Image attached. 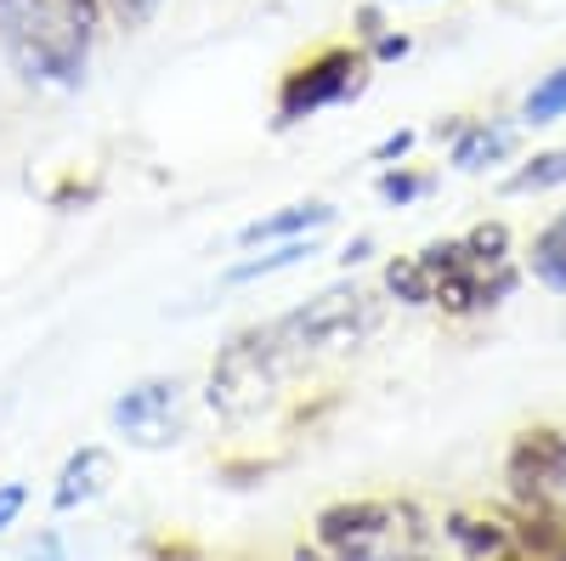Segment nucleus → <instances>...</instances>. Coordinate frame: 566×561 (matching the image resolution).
Instances as JSON below:
<instances>
[{
	"label": "nucleus",
	"mask_w": 566,
	"mask_h": 561,
	"mask_svg": "<svg viewBox=\"0 0 566 561\" xmlns=\"http://www.w3.org/2000/svg\"><path fill=\"white\" fill-rule=\"evenodd\" d=\"M312 250H317L312 239H283V245H272L266 256H250V261H239V267H227V284H255V278H266V272L301 267Z\"/></svg>",
	"instance_id": "nucleus-13"
},
{
	"label": "nucleus",
	"mask_w": 566,
	"mask_h": 561,
	"mask_svg": "<svg viewBox=\"0 0 566 561\" xmlns=\"http://www.w3.org/2000/svg\"><path fill=\"white\" fill-rule=\"evenodd\" d=\"M527 267H533V278H538L544 290L566 295V216H555V221L538 232V239H533Z\"/></svg>",
	"instance_id": "nucleus-11"
},
{
	"label": "nucleus",
	"mask_w": 566,
	"mask_h": 561,
	"mask_svg": "<svg viewBox=\"0 0 566 561\" xmlns=\"http://www.w3.org/2000/svg\"><path fill=\"white\" fill-rule=\"evenodd\" d=\"M560 114H566V69L544 74V80L527 91V103H522V120H527V125H549V120H560Z\"/></svg>",
	"instance_id": "nucleus-16"
},
{
	"label": "nucleus",
	"mask_w": 566,
	"mask_h": 561,
	"mask_svg": "<svg viewBox=\"0 0 566 561\" xmlns=\"http://www.w3.org/2000/svg\"><path fill=\"white\" fill-rule=\"evenodd\" d=\"M317 544L335 561H402L413 550H431V533L402 499H346L317 517Z\"/></svg>",
	"instance_id": "nucleus-3"
},
{
	"label": "nucleus",
	"mask_w": 566,
	"mask_h": 561,
	"mask_svg": "<svg viewBox=\"0 0 566 561\" xmlns=\"http://www.w3.org/2000/svg\"><path fill=\"white\" fill-rule=\"evenodd\" d=\"M504 477L522 510H544V517L566 522V432H527L510 448Z\"/></svg>",
	"instance_id": "nucleus-6"
},
{
	"label": "nucleus",
	"mask_w": 566,
	"mask_h": 561,
	"mask_svg": "<svg viewBox=\"0 0 566 561\" xmlns=\"http://www.w3.org/2000/svg\"><path fill=\"white\" fill-rule=\"evenodd\" d=\"M103 7H108V18H114L119 29H148V23L159 18L165 0H103Z\"/></svg>",
	"instance_id": "nucleus-18"
},
{
	"label": "nucleus",
	"mask_w": 566,
	"mask_h": 561,
	"mask_svg": "<svg viewBox=\"0 0 566 561\" xmlns=\"http://www.w3.org/2000/svg\"><path fill=\"white\" fill-rule=\"evenodd\" d=\"M510 148H515V136H510L504 125H464V131H459V143H453V170L499 165Z\"/></svg>",
	"instance_id": "nucleus-10"
},
{
	"label": "nucleus",
	"mask_w": 566,
	"mask_h": 561,
	"mask_svg": "<svg viewBox=\"0 0 566 561\" xmlns=\"http://www.w3.org/2000/svg\"><path fill=\"white\" fill-rule=\"evenodd\" d=\"M108 482H114V459H108V448L85 443L80 454H69V459H63L57 488H52V510H57V517H69V510H80V505L97 499Z\"/></svg>",
	"instance_id": "nucleus-8"
},
{
	"label": "nucleus",
	"mask_w": 566,
	"mask_h": 561,
	"mask_svg": "<svg viewBox=\"0 0 566 561\" xmlns=\"http://www.w3.org/2000/svg\"><path fill=\"white\" fill-rule=\"evenodd\" d=\"M23 505H29V488L23 482H0V533L23 517Z\"/></svg>",
	"instance_id": "nucleus-19"
},
{
	"label": "nucleus",
	"mask_w": 566,
	"mask_h": 561,
	"mask_svg": "<svg viewBox=\"0 0 566 561\" xmlns=\"http://www.w3.org/2000/svg\"><path fill=\"white\" fill-rule=\"evenodd\" d=\"M402 561H437L431 550H413V555H402Z\"/></svg>",
	"instance_id": "nucleus-23"
},
{
	"label": "nucleus",
	"mask_w": 566,
	"mask_h": 561,
	"mask_svg": "<svg viewBox=\"0 0 566 561\" xmlns=\"http://www.w3.org/2000/svg\"><path fill=\"white\" fill-rule=\"evenodd\" d=\"M29 561H69V550H63V539L45 528L40 539H34V550H29Z\"/></svg>",
	"instance_id": "nucleus-20"
},
{
	"label": "nucleus",
	"mask_w": 566,
	"mask_h": 561,
	"mask_svg": "<svg viewBox=\"0 0 566 561\" xmlns=\"http://www.w3.org/2000/svg\"><path fill=\"white\" fill-rule=\"evenodd\" d=\"M380 318H386V307L357 284L323 290V295L301 301L295 312L266 318V323H255V330L232 335L221 346L216 368H210L205 397L227 419H250L261 403H272V392L290 381V374H301L323 357L357 352L374 330H380Z\"/></svg>",
	"instance_id": "nucleus-1"
},
{
	"label": "nucleus",
	"mask_w": 566,
	"mask_h": 561,
	"mask_svg": "<svg viewBox=\"0 0 566 561\" xmlns=\"http://www.w3.org/2000/svg\"><path fill=\"white\" fill-rule=\"evenodd\" d=\"M0 52L12 58V69L23 80L63 85V91H74L91 69V52L74 45L34 0H0Z\"/></svg>",
	"instance_id": "nucleus-4"
},
{
	"label": "nucleus",
	"mask_w": 566,
	"mask_h": 561,
	"mask_svg": "<svg viewBox=\"0 0 566 561\" xmlns=\"http://www.w3.org/2000/svg\"><path fill=\"white\" fill-rule=\"evenodd\" d=\"M522 544L533 561H566V522L560 517H544V510H522Z\"/></svg>",
	"instance_id": "nucleus-15"
},
{
	"label": "nucleus",
	"mask_w": 566,
	"mask_h": 561,
	"mask_svg": "<svg viewBox=\"0 0 566 561\" xmlns=\"http://www.w3.org/2000/svg\"><path fill=\"white\" fill-rule=\"evenodd\" d=\"M374 58H408V34H380V40H374Z\"/></svg>",
	"instance_id": "nucleus-22"
},
{
	"label": "nucleus",
	"mask_w": 566,
	"mask_h": 561,
	"mask_svg": "<svg viewBox=\"0 0 566 561\" xmlns=\"http://www.w3.org/2000/svg\"><path fill=\"white\" fill-rule=\"evenodd\" d=\"M34 7H40L45 18H52L74 45H85V52H91V40H97V23L108 18L103 0H34Z\"/></svg>",
	"instance_id": "nucleus-12"
},
{
	"label": "nucleus",
	"mask_w": 566,
	"mask_h": 561,
	"mask_svg": "<svg viewBox=\"0 0 566 561\" xmlns=\"http://www.w3.org/2000/svg\"><path fill=\"white\" fill-rule=\"evenodd\" d=\"M549 187H566V148H549V154H533L522 170L504 181V194H549Z\"/></svg>",
	"instance_id": "nucleus-14"
},
{
	"label": "nucleus",
	"mask_w": 566,
	"mask_h": 561,
	"mask_svg": "<svg viewBox=\"0 0 566 561\" xmlns=\"http://www.w3.org/2000/svg\"><path fill=\"white\" fill-rule=\"evenodd\" d=\"M408 148H413V131H397V136H386V143L374 148V159H402Z\"/></svg>",
	"instance_id": "nucleus-21"
},
{
	"label": "nucleus",
	"mask_w": 566,
	"mask_h": 561,
	"mask_svg": "<svg viewBox=\"0 0 566 561\" xmlns=\"http://www.w3.org/2000/svg\"><path fill=\"white\" fill-rule=\"evenodd\" d=\"M424 187H431V181L397 165V170H386V176H380V199H386V205H413V199L424 194Z\"/></svg>",
	"instance_id": "nucleus-17"
},
{
	"label": "nucleus",
	"mask_w": 566,
	"mask_h": 561,
	"mask_svg": "<svg viewBox=\"0 0 566 561\" xmlns=\"http://www.w3.org/2000/svg\"><path fill=\"white\" fill-rule=\"evenodd\" d=\"M114 426L136 448H170L181 443L187 419H181V381H136L114 403Z\"/></svg>",
	"instance_id": "nucleus-7"
},
{
	"label": "nucleus",
	"mask_w": 566,
	"mask_h": 561,
	"mask_svg": "<svg viewBox=\"0 0 566 561\" xmlns=\"http://www.w3.org/2000/svg\"><path fill=\"white\" fill-rule=\"evenodd\" d=\"M386 290L402 307H442V312H488L510 301L515 290V267H510V227L482 221L459 232V239L424 245L419 256H402L386 267Z\"/></svg>",
	"instance_id": "nucleus-2"
},
{
	"label": "nucleus",
	"mask_w": 566,
	"mask_h": 561,
	"mask_svg": "<svg viewBox=\"0 0 566 561\" xmlns=\"http://www.w3.org/2000/svg\"><path fill=\"white\" fill-rule=\"evenodd\" d=\"M363 85H368V52H357V45H328V52H317L312 63L283 74L272 120H277V131H290V125H301L323 108L352 103Z\"/></svg>",
	"instance_id": "nucleus-5"
},
{
	"label": "nucleus",
	"mask_w": 566,
	"mask_h": 561,
	"mask_svg": "<svg viewBox=\"0 0 566 561\" xmlns=\"http://www.w3.org/2000/svg\"><path fill=\"white\" fill-rule=\"evenodd\" d=\"M335 221V205H323V199H306V205H283L277 216H261L239 232V245L244 250H261V245H283V239H312L317 227Z\"/></svg>",
	"instance_id": "nucleus-9"
}]
</instances>
